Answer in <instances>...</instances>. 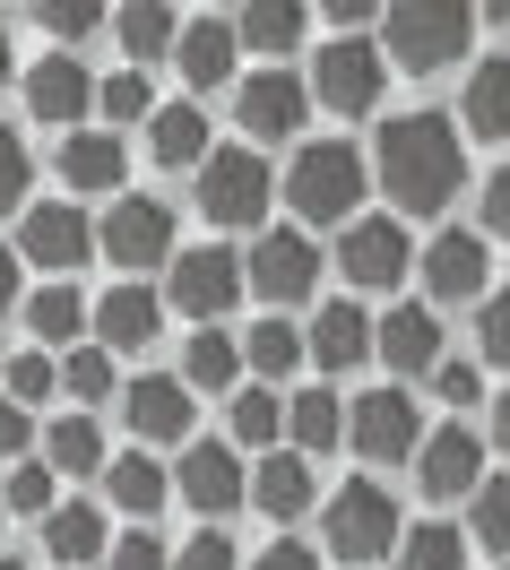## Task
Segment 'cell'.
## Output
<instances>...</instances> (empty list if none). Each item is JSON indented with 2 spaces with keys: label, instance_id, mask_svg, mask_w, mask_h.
<instances>
[{
  "label": "cell",
  "instance_id": "cell-43",
  "mask_svg": "<svg viewBox=\"0 0 510 570\" xmlns=\"http://www.w3.org/2000/svg\"><path fill=\"white\" fill-rule=\"evenodd\" d=\"M475 355L510 372V294H484V312H475Z\"/></svg>",
  "mask_w": 510,
  "mask_h": 570
},
{
  "label": "cell",
  "instance_id": "cell-54",
  "mask_svg": "<svg viewBox=\"0 0 510 570\" xmlns=\"http://www.w3.org/2000/svg\"><path fill=\"white\" fill-rule=\"evenodd\" d=\"M493 441H502V450H510V390L493 397Z\"/></svg>",
  "mask_w": 510,
  "mask_h": 570
},
{
  "label": "cell",
  "instance_id": "cell-5",
  "mask_svg": "<svg viewBox=\"0 0 510 570\" xmlns=\"http://www.w3.org/2000/svg\"><path fill=\"white\" fill-rule=\"evenodd\" d=\"M165 294H174V312H190L199 328H217L243 294H252V268H243V250H225V243H199L174 259V277H165Z\"/></svg>",
  "mask_w": 510,
  "mask_h": 570
},
{
  "label": "cell",
  "instance_id": "cell-14",
  "mask_svg": "<svg viewBox=\"0 0 510 570\" xmlns=\"http://www.w3.org/2000/svg\"><path fill=\"white\" fill-rule=\"evenodd\" d=\"M234 112H243V130H252V139H294V130H303V112H312V87H303L294 70H259V78H243Z\"/></svg>",
  "mask_w": 510,
  "mask_h": 570
},
{
  "label": "cell",
  "instance_id": "cell-33",
  "mask_svg": "<svg viewBox=\"0 0 510 570\" xmlns=\"http://www.w3.org/2000/svg\"><path fill=\"white\" fill-rule=\"evenodd\" d=\"M234 372H243V346H234L225 328H190V346H183L190 390H234Z\"/></svg>",
  "mask_w": 510,
  "mask_h": 570
},
{
  "label": "cell",
  "instance_id": "cell-32",
  "mask_svg": "<svg viewBox=\"0 0 510 570\" xmlns=\"http://www.w3.org/2000/svg\"><path fill=\"white\" fill-rule=\"evenodd\" d=\"M183 27L190 18H174V9H121V18H112V36H121V52H130V61H165V52H183Z\"/></svg>",
  "mask_w": 510,
  "mask_h": 570
},
{
  "label": "cell",
  "instance_id": "cell-26",
  "mask_svg": "<svg viewBox=\"0 0 510 570\" xmlns=\"http://www.w3.org/2000/svg\"><path fill=\"white\" fill-rule=\"evenodd\" d=\"M105 493L130 510V519H156L165 501H174V466H156L147 450H121V459L105 466Z\"/></svg>",
  "mask_w": 510,
  "mask_h": 570
},
{
  "label": "cell",
  "instance_id": "cell-27",
  "mask_svg": "<svg viewBox=\"0 0 510 570\" xmlns=\"http://www.w3.org/2000/svg\"><path fill=\"white\" fill-rule=\"evenodd\" d=\"M459 121H468V130H484V139H510V52L475 61L468 96H459Z\"/></svg>",
  "mask_w": 510,
  "mask_h": 570
},
{
  "label": "cell",
  "instance_id": "cell-1",
  "mask_svg": "<svg viewBox=\"0 0 510 570\" xmlns=\"http://www.w3.org/2000/svg\"><path fill=\"white\" fill-rule=\"evenodd\" d=\"M372 174H381V190H390L406 216H441L450 199H459V181H468L459 121H441V112H399V121L381 130Z\"/></svg>",
  "mask_w": 510,
  "mask_h": 570
},
{
  "label": "cell",
  "instance_id": "cell-46",
  "mask_svg": "<svg viewBox=\"0 0 510 570\" xmlns=\"http://www.w3.org/2000/svg\"><path fill=\"white\" fill-rule=\"evenodd\" d=\"M112 570H174V562H165V544L147 528H130V535H112Z\"/></svg>",
  "mask_w": 510,
  "mask_h": 570
},
{
  "label": "cell",
  "instance_id": "cell-57",
  "mask_svg": "<svg viewBox=\"0 0 510 570\" xmlns=\"http://www.w3.org/2000/svg\"><path fill=\"white\" fill-rule=\"evenodd\" d=\"M0 570H27V562H0Z\"/></svg>",
  "mask_w": 510,
  "mask_h": 570
},
{
  "label": "cell",
  "instance_id": "cell-12",
  "mask_svg": "<svg viewBox=\"0 0 510 570\" xmlns=\"http://www.w3.org/2000/svg\"><path fill=\"white\" fill-rule=\"evenodd\" d=\"M346 432H355V450H364L372 466H399L424 450V432H415V397L406 390H372L346 406Z\"/></svg>",
  "mask_w": 510,
  "mask_h": 570
},
{
  "label": "cell",
  "instance_id": "cell-38",
  "mask_svg": "<svg viewBox=\"0 0 510 570\" xmlns=\"http://www.w3.org/2000/svg\"><path fill=\"white\" fill-rule=\"evenodd\" d=\"M96 112H105V121H156V96H147V70H121V78H105V87H96Z\"/></svg>",
  "mask_w": 510,
  "mask_h": 570
},
{
  "label": "cell",
  "instance_id": "cell-11",
  "mask_svg": "<svg viewBox=\"0 0 510 570\" xmlns=\"http://www.w3.org/2000/svg\"><path fill=\"white\" fill-rule=\"evenodd\" d=\"M174 493H183L199 519H225V510H243V501H252V466L234 459L225 441H190L183 466H174Z\"/></svg>",
  "mask_w": 510,
  "mask_h": 570
},
{
  "label": "cell",
  "instance_id": "cell-7",
  "mask_svg": "<svg viewBox=\"0 0 510 570\" xmlns=\"http://www.w3.org/2000/svg\"><path fill=\"white\" fill-rule=\"evenodd\" d=\"M381 78H390V52H381V43L337 36L321 61H312V105H328L337 121H355V112L381 105Z\"/></svg>",
  "mask_w": 510,
  "mask_h": 570
},
{
  "label": "cell",
  "instance_id": "cell-15",
  "mask_svg": "<svg viewBox=\"0 0 510 570\" xmlns=\"http://www.w3.org/2000/svg\"><path fill=\"white\" fill-rule=\"evenodd\" d=\"M475 475H484V450H475V432H468V424L424 432V450H415V484H424L433 501L475 493Z\"/></svg>",
  "mask_w": 510,
  "mask_h": 570
},
{
  "label": "cell",
  "instance_id": "cell-48",
  "mask_svg": "<svg viewBox=\"0 0 510 570\" xmlns=\"http://www.w3.org/2000/svg\"><path fill=\"white\" fill-rule=\"evenodd\" d=\"M433 390L450 397V406H475V390H484V372H475V363H441V372H433Z\"/></svg>",
  "mask_w": 510,
  "mask_h": 570
},
{
  "label": "cell",
  "instance_id": "cell-47",
  "mask_svg": "<svg viewBox=\"0 0 510 570\" xmlns=\"http://www.w3.org/2000/svg\"><path fill=\"white\" fill-rule=\"evenodd\" d=\"M174 570H234V535L199 528V535H190V544H183V562H174Z\"/></svg>",
  "mask_w": 510,
  "mask_h": 570
},
{
  "label": "cell",
  "instance_id": "cell-20",
  "mask_svg": "<svg viewBox=\"0 0 510 570\" xmlns=\"http://www.w3.org/2000/svg\"><path fill=\"white\" fill-rule=\"evenodd\" d=\"M424 294H433V303H484V234H433V250H424Z\"/></svg>",
  "mask_w": 510,
  "mask_h": 570
},
{
  "label": "cell",
  "instance_id": "cell-52",
  "mask_svg": "<svg viewBox=\"0 0 510 570\" xmlns=\"http://www.w3.org/2000/svg\"><path fill=\"white\" fill-rule=\"evenodd\" d=\"M252 570H321V553H312V544H286V535H277V544H268V553H259Z\"/></svg>",
  "mask_w": 510,
  "mask_h": 570
},
{
  "label": "cell",
  "instance_id": "cell-16",
  "mask_svg": "<svg viewBox=\"0 0 510 570\" xmlns=\"http://www.w3.org/2000/svg\"><path fill=\"white\" fill-rule=\"evenodd\" d=\"M121 415H130L139 441H183L190 450V381H174V372L130 381V390H121Z\"/></svg>",
  "mask_w": 510,
  "mask_h": 570
},
{
  "label": "cell",
  "instance_id": "cell-58",
  "mask_svg": "<svg viewBox=\"0 0 510 570\" xmlns=\"http://www.w3.org/2000/svg\"><path fill=\"white\" fill-rule=\"evenodd\" d=\"M0 510H9V493H0Z\"/></svg>",
  "mask_w": 510,
  "mask_h": 570
},
{
  "label": "cell",
  "instance_id": "cell-35",
  "mask_svg": "<svg viewBox=\"0 0 510 570\" xmlns=\"http://www.w3.org/2000/svg\"><path fill=\"white\" fill-rule=\"evenodd\" d=\"M87 321H96V312H87V294H78V285H43L36 303H27V328H36V337H52V346H70Z\"/></svg>",
  "mask_w": 510,
  "mask_h": 570
},
{
  "label": "cell",
  "instance_id": "cell-17",
  "mask_svg": "<svg viewBox=\"0 0 510 570\" xmlns=\"http://www.w3.org/2000/svg\"><path fill=\"white\" fill-rule=\"evenodd\" d=\"M87 105H96V87H87V70H78L70 52H52V61L27 70V112H36L43 130H61V139H70Z\"/></svg>",
  "mask_w": 510,
  "mask_h": 570
},
{
  "label": "cell",
  "instance_id": "cell-53",
  "mask_svg": "<svg viewBox=\"0 0 510 570\" xmlns=\"http://www.w3.org/2000/svg\"><path fill=\"white\" fill-rule=\"evenodd\" d=\"M18 268H27V259H18V250H0V312H18V294H27Z\"/></svg>",
  "mask_w": 510,
  "mask_h": 570
},
{
  "label": "cell",
  "instance_id": "cell-22",
  "mask_svg": "<svg viewBox=\"0 0 510 570\" xmlns=\"http://www.w3.org/2000/svg\"><path fill=\"white\" fill-rule=\"evenodd\" d=\"M252 501L286 528V519H303L312 510V459L303 450H268V459L252 466Z\"/></svg>",
  "mask_w": 510,
  "mask_h": 570
},
{
  "label": "cell",
  "instance_id": "cell-44",
  "mask_svg": "<svg viewBox=\"0 0 510 570\" xmlns=\"http://www.w3.org/2000/svg\"><path fill=\"white\" fill-rule=\"evenodd\" d=\"M36 18H43V36L61 43V52H70V43H87V36H96V27H105V9H78V0H70V9L52 0V9H36Z\"/></svg>",
  "mask_w": 510,
  "mask_h": 570
},
{
  "label": "cell",
  "instance_id": "cell-13",
  "mask_svg": "<svg viewBox=\"0 0 510 570\" xmlns=\"http://www.w3.org/2000/svg\"><path fill=\"white\" fill-rule=\"evenodd\" d=\"M105 259L112 268H165V259H174V208H165V199H112Z\"/></svg>",
  "mask_w": 510,
  "mask_h": 570
},
{
  "label": "cell",
  "instance_id": "cell-2",
  "mask_svg": "<svg viewBox=\"0 0 510 570\" xmlns=\"http://www.w3.org/2000/svg\"><path fill=\"white\" fill-rule=\"evenodd\" d=\"M475 43V9L468 0H406L381 18V52H390V70H450V61H468Z\"/></svg>",
  "mask_w": 510,
  "mask_h": 570
},
{
  "label": "cell",
  "instance_id": "cell-10",
  "mask_svg": "<svg viewBox=\"0 0 510 570\" xmlns=\"http://www.w3.org/2000/svg\"><path fill=\"white\" fill-rule=\"evenodd\" d=\"M87 250H105V234H96L70 199H43V208H27V225H18V259H27V268H52L61 285H70V268H87Z\"/></svg>",
  "mask_w": 510,
  "mask_h": 570
},
{
  "label": "cell",
  "instance_id": "cell-36",
  "mask_svg": "<svg viewBox=\"0 0 510 570\" xmlns=\"http://www.w3.org/2000/svg\"><path fill=\"white\" fill-rule=\"evenodd\" d=\"M399 562H406V570H468V535L441 528V519H424V528L399 544Z\"/></svg>",
  "mask_w": 510,
  "mask_h": 570
},
{
  "label": "cell",
  "instance_id": "cell-18",
  "mask_svg": "<svg viewBox=\"0 0 510 570\" xmlns=\"http://www.w3.org/2000/svg\"><path fill=\"white\" fill-rule=\"evenodd\" d=\"M372 346H381V321H372L355 294H337V303H321V312H312V355H321L328 372H355Z\"/></svg>",
  "mask_w": 510,
  "mask_h": 570
},
{
  "label": "cell",
  "instance_id": "cell-19",
  "mask_svg": "<svg viewBox=\"0 0 510 570\" xmlns=\"http://www.w3.org/2000/svg\"><path fill=\"white\" fill-rule=\"evenodd\" d=\"M121 174H130V147H121V130H70V139H61V181H70L78 199H105V190H121Z\"/></svg>",
  "mask_w": 510,
  "mask_h": 570
},
{
  "label": "cell",
  "instance_id": "cell-50",
  "mask_svg": "<svg viewBox=\"0 0 510 570\" xmlns=\"http://www.w3.org/2000/svg\"><path fill=\"white\" fill-rule=\"evenodd\" d=\"M27 441H36V415L27 406H0V459H27Z\"/></svg>",
  "mask_w": 510,
  "mask_h": 570
},
{
  "label": "cell",
  "instance_id": "cell-4",
  "mask_svg": "<svg viewBox=\"0 0 510 570\" xmlns=\"http://www.w3.org/2000/svg\"><path fill=\"white\" fill-rule=\"evenodd\" d=\"M321 544H328V553H346V562H381V553H399V544H406L399 493H390V484H372V475H355L346 493H328Z\"/></svg>",
  "mask_w": 510,
  "mask_h": 570
},
{
  "label": "cell",
  "instance_id": "cell-6",
  "mask_svg": "<svg viewBox=\"0 0 510 570\" xmlns=\"http://www.w3.org/2000/svg\"><path fill=\"white\" fill-rule=\"evenodd\" d=\"M268 190H277V181H268V156H259V147H217V156L199 165V216H208V225H259V216H268ZM259 234H268V225H259Z\"/></svg>",
  "mask_w": 510,
  "mask_h": 570
},
{
  "label": "cell",
  "instance_id": "cell-34",
  "mask_svg": "<svg viewBox=\"0 0 510 570\" xmlns=\"http://www.w3.org/2000/svg\"><path fill=\"white\" fill-rule=\"evenodd\" d=\"M243 355H252L259 372H268V381H277V372H294V363L312 355V328H294L286 312H268V321H259L252 337H243Z\"/></svg>",
  "mask_w": 510,
  "mask_h": 570
},
{
  "label": "cell",
  "instance_id": "cell-51",
  "mask_svg": "<svg viewBox=\"0 0 510 570\" xmlns=\"http://www.w3.org/2000/svg\"><path fill=\"white\" fill-rule=\"evenodd\" d=\"M484 234H502V243H510V165L484 181Z\"/></svg>",
  "mask_w": 510,
  "mask_h": 570
},
{
  "label": "cell",
  "instance_id": "cell-45",
  "mask_svg": "<svg viewBox=\"0 0 510 570\" xmlns=\"http://www.w3.org/2000/svg\"><path fill=\"white\" fill-rule=\"evenodd\" d=\"M27 174H36V165H27V139H18V130H0V208H18V199H27Z\"/></svg>",
  "mask_w": 510,
  "mask_h": 570
},
{
  "label": "cell",
  "instance_id": "cell-56",
  "mask_svg": "<svg viewBox=\"0 0 510 570\" xmlns=\"http://www.w3.org/2000/svg\"><path fill=\"white\" fill-rule=\"evenodd\" d=\"M0 381H9V355H0Z\"/></svg>",
  "mask_w": 510,
  "mask_h": 570
},
{
  "label": "cell",
  "instance_id": "cell-41",
  "mask_svg": "<svg viewBox=\"0 0 510 570\" xmlns=\"http://www.w3.org/2000/svg\"><path fill=\"white\" fill-rule=\"evenodd\" d=\"M0 493H9V510H36V519H52V510H61V501H52V466H43V459L9 466V484H0Z\"/></svg>",
  "mask_w": 510,
  "mask_h": 570
},
{
  "label": "cell",
  "instance_id": "cell-49",
  "mask_svg": "<svg viewBox=\"0 0 510 570\" xmlns=\"http://www.w3.org/2000/svg\"><path fill=\"white\" fill-rule=\"evenodd\" d=\"M321 18H328V27H337V36H364V27H381L390 9H372V0H328Z\"/></svg>",
  "mask_w": 510,
  "mask_h": 570
},
{
  "label": "cell",
  "instance_id": "cell-42",
  "mask_svg": "<svg viewBox=\"0 0 510 570\" xmlns=\"http://www.w3.org/2000/svg\"><path fill=\"white\" fill-rule=\"evenodd\" d=\"M277 424H286L277 390H243V397H234V432H243V441H259V450H268V441H277Z\"/></svg>",
  "mask_w": 510,
  "mask_h": 570
},
{
  "label": "cell",
  "instance_id": "cell-30",
  "mask_svg": "<svg viewBox=\"0 0 510 570\" xmlns=\"http://www.w3.org/2000/svg\"><path fill=\"white\" fill-rule=\"evenodd\" d=\"M286 432H294V450H303V459H321V450L346 441V406H337L328 390H294L286 397Z\"/></svg>",
  "mask_w": 510,
  "mask_h": 570
},
{
  "label": "cell",
  "instance_id": "cell-24",
  "mask_svg": "<svg viewBox=\"0 0 510 570\" xmlns=\"http://www.w3.org/2000/svg\"><path fill=\"white\" fill-rule=\"evenodd\" d=\"M156 321H165V303H156L147 285H112L105 303H96V337H105L112 355H130V346H147V337H156Z\"/></svg>",
  "mask_w": 510,
  "mask_h": 570
},
{
  "label": "cell",
  "instance_id": "cell-9",
  "mask_svg": "<svg viewBox=\"0 0 510 570\" xmlns=\"http://www.w3.org/2000/svg\"><path fill=\"white\" fill-rule=\"evenodd\" d=\"M243 268H252V294L268 303V312H286V303H303L312 285H321V250L303 243L294 225H268L252 250H243Z\"/></svg>",
  "mask_w": 510,
  "mask_h": 570
},
{
  "label": "cell",
  "instance_id": "cell-55",
  "mask_svg": "<svg viewBox=\"0 0 510 570\" xmlns=\"http://www.w3.org/2000/svg\"><path fill=\"white\" fill-rule=\"evenodd\" d=\"M0 78H9V27H0Z\"/></svg>",
  "mask_w": 510,
  "mask_h": 570
},
{
  "label": "cell",
  "instance_id": "cell-31",
  "mask_svg": "<svg viewBox=\"0 0 510 570\" xmlns=\"http://www.w3.org/2000/svg\"><path fill=\"white\" fill-rule=\"evenodd\" d=\"M43 466H52V475H105V432L87 424V415H61V424L43 432Z\"/></svg>",
  "mask_w": 510,
  "mask_h": 570
},
{
  "label": "cell",
  "instance_id": "cell-25",
  "mask_svg": "<svg viewBox=\"0 0 510 570\" xmlns=\"http://www.w3.org/2000/svg\"><path fill=\"white\" fill-rule=\"evenodd\" d=\"M43 553L61 570H87L96 553H112V535H105V510H87V501H61L52 519H43Z\"/></svg>",
  "mask_w": 510,
  "mask_h": 570
},
{
  "label": "cell",
  "instance_id": "cell-29",
  "mask_svg": "<svg viewBox=\"0 0 510 570\" xmlns=\"http://www.w3.org/2000/svg\"><path fill=\"white\" fill-rule=\"evenodd\" d=\"M234 27H243V52H259V61L277 70V52H294L312 18H303L294 0H252V9H234Z\"/></svg>",
  "mask_w": 510,
  "mask_h": 570
},
{
  "label": "cell",
  "instance_id": "cell-37",
  "mask_svg": "<svg viewBox=\"0 0 510 570\" xmlns=\"http://www.w3.org/2000/svg\"><path fill=\"white\" fill-rule=\"evenodd\" d=\"M475 544H484V553H510V475H484V484H475Z\"/></svg>",
  "mask_w": 510,
  "mask_h": 570
},
{
  "label": "cell",
  "instance_id": "cell-28",
  "mask_svg": "<svg viewBox=\"0 0 510 570\" xmlns=\"http://www.w3.org/2000/svg\"><path fill=\"white\" fill-rule=\"evenodd\" d=\"M147 147H156V165H190V174L217 156V147H208V112H199V105H165L156 121H147Z\"/></svg>",
  "mask_w": 510,
  "mask_h": 570
},
{
  "label": "cell",
  "instance_id": "cell-3",
  "mask_svg": "<svg viewBox=\"0 0 510 570\" xmlns=\"http://www.w3.org/2000/svg\"><path fill=\"white\" fill-rule=\"evenodd\" d=\"M286 199L303 225H355V199H364V156L346 139H312L303 156H294V174H286Z\"/></svg>",
  "mask_w": 510,
  "mask_h": 570
},
{
  "label": "cell",
  "instance_id": "cell-40",
  "mask_svg": "<svg viewBox=\"0 0 510 570\" xmlns=\"http://www.w3.org/2000/svg\"><path fill=\"white\" fill-rule=\"evenodd\" d=\"M0 390H9V406H36V397L61 390V363L52 355H9V381H0Z\"/></svg>",
  "mask_w": 510,
  "mask_h": 570
},
{
  "label": "cell",
  "instance_id": "cell-8",
  "mask_svg": "<svg viewBox=\"0 0 510 570\" xmlns=\"http://www.w3.org/2000/svg\"><path fill=\"white\" fill-rule=\"evenodd\" d=\"M337 268L355 294H390V285L415 268V250H406V225L399 216H355L346 234H337Z\"/></svg>",
  "mask_w": 510,
  "mask_h": 570
},
{
  "label": "cell",
  "instance_id": "cell-39",
  "mask_svg": "<svg viewBox=\"0 0 510 570\" xmlns=\"http://www.w3.org/2000/svg\"><path fill=\"white\" fill-rule=\"evenodd\" d=\"M61 390L87 397V406H96V397H112V390H121V381H112V346H78V355L61 363Z\"/></svg>",
  "mask_w": 510,
  "mask_h": 570
},
{
  "label": "cell",
  "instance_id": "cell-23",
  "mask_svg": "<svg viewBox=\"0 0 510 570\" xmlns=\"http://www.w3.org/2000/svg\"><path fill=\"white\" fill-rule=\"evenodd\" d=\"M381 355H390V372H441V321L424 303H399L381 321Z\"/></svg>",
  "mask_w": 510,
  "mask_h": 570
},
{
  "label": "cell",
  "instance_id": "cell-21",
  "mask_svg": "<svg viewBox=\"0 0 510 570\" xmlns=\"http://www.w3.org/2000/svg\"><path fill=\"white\" fill-rule=\"evenodd\" d=\"M174 61H183L190 87H225V78H234V61H243V27H234V18H190Z\"/></svg>",
  "mask_w": 510,
  "mask_h": 570
}]
</instances>
